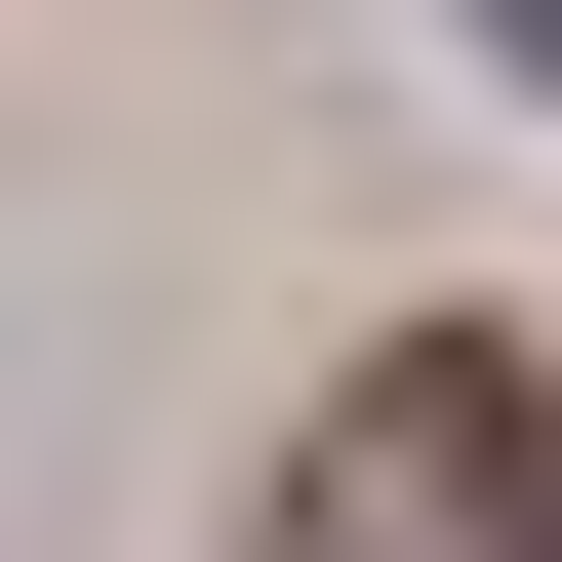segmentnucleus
<instances>
[{"label":"nucleus","mask_w":562,"mask_h":562,"mask_svg":"<svg viewBox=\"0 0 562 562\" xmlns=\"http://www.w3.org/2000/svg\"><path fill=\"white\" fill-rule=\"evenodd\" d=\"M281 562H562V402L522 362H362L281 442Z\"/></svg>","instance_id":"f257e3e1"}]
</instances>
